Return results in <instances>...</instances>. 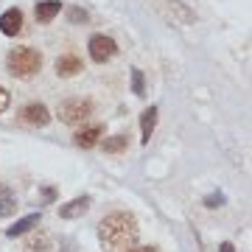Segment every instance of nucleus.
I'll return each mask as SVG.
<instances>
[{
	"label": "nucleus",
	"mask_w": 252,
	"mask_h": 252,
	"mask_svg": "<svg viewBox=\"0 0 252 252\" xmlns=\"http://www.w3.org/2000/svg\"><path fill=\"white\" fill-rule=\"evenodd\" d=\"M64 14H67V20H70V23H87V11L79 9V6H67V9H64Z\"/></svg>",
	"instance_id": "nucleus-17"
},
{
	"label": "nucleus",
	"mask_w": 252,
	"mask_h": 252,
	"mask_svg": "<svg viewBox=\"0 0 252 252\" xmlns=\"http://www.w3.org/2000/svg\"><path fill=\"white\" fill-rule=\"evenodd\" d=\"M227 202V196L224 193H221V190H213V193H210V196L205 199V207H210V210H216V207H221Z\"/></svg>",
	"instance_id": "nucleus-18"
},
{
	"label": "nucleus",
	"mask_w": 252,
	"mask_h": 252,
	"mask_svg": "<svg viewBox=\"0 0 252 252\" xmlns=\"http://www.w3.org/2000/svg\"><path fill=\"white\" fill-rule=\"evenodd\" d=\"M87 51H90L93 62L104 64V62H109V59L118 54V45H115V39H112V36L95 34V36H90V45H87Z\"/></svg>",
	"instance_id": "nucleus-5"
},
{
	"label": "nucleus",
	"mask_w": 252,
	"mask_h": 252,
	"mask_svg": "<svg viewBox=\"0 0 252 252\" xmlns=\"http://www.w3.org/2000/svg\"><path fill=\"white\" fill-rule=\"evenodd\" d=\"M132 90H135V95H143V93H146L143 70H132Z\"/></svg>",
	"instance_id": "nucleus-19"
},
{
	"label": "nucleus",
	"mask_w": 252,
	"mask_h": 252,
	"mask_svg": "<svg viewBox=\"0 0 252 252\" xmlns=\"http://www.w3.org/2000/svg\"><path fill=\"white\" fill-rule=\"evenodd\" d=\"M6 64H9L11 76H17V79H31V76H36L39 67H42V54L34 51V48H14V51H9V56H6Z\"/></svg>",
	"instance_id": "nucleus-2"
},
{
	"label": "nucleus",
	"mask_w": 252,
	"mask_h": 252,
	"mask_svg": "<svg viewBox=\"0 0 252 252\" xmlns=\"http://www.w3.org/2000/svg\"><path fill=\"white\" fill-rule=\"evenodd\" d=\"M56 115H59V121L67 124V126L84 124V121L93 115V104H90V101H84V98H67V101L59 104Z\"/></svg>",
	"instance_id": "nucleus-4"
},
{
	"label": "nucleus",
	"mask_w": 252,
	"mask_h": 252,
	"mask_svg": "<svg viewBox=\"0 0 252 252\" xmlns=\"http://www.w3.org/2000/svg\"><path fill=\"white\" fill-rule=\"evenodd\" d=\"M9 104H11V95L0 87V112H6V109H9Z\"/></svg>",
	"instance_id": "nucleus-20"
},
{
	"label": "nucleus",
	"mask_w": 252,
	"mask_h": 252,
	"mask_svg": "<svg viewBox=\"0 0 252 252\" xmlns=\"http://www.w3.org/2000/svg\"><path fill=\"white\" fill-rule=\"evenodd\" d=\"M137 219L132 213H124V210H118V213H109V216L101 219L98 224V244L104 252H126L132 250L137 241Z\"/></svg>",
	"instance_id": "nucleus-1"
},
{
	"label": "nucleus",
	"mask_w": 252,
	"mask_h": 252,
	"mask_svg": "<svg viewBox=\"0 0 252 252\" xmlns=\"http://www.w3.org/2000/svg\"><path fill=\"white\" fill-rule=\"evenodd\" d=\"M126 252H160L157 247H132V250H126Z\"/></svg>",
	"instance_id": "nucleus-21"
},
{
	"label": "nucleus",
	"mask_w": 252,
	"mask_h": 252,
	"mask_svg": "<svg viewBox=\"0 0 252 252\" xmlns=\"http://www.w3.org/2000/svg\"><path fill=\"white\" fill-rule=\"evenodd\" d=\"M59 11H62L59 0H39L36 3V23H51Z\"/></svg>",
	"instance_id": "nucleus-13"
},
{
	"label": "nucleus",
	"mask_w": 252,
	"mask_h": 252,
	"mask_svg": "<svg viewBox=\"0 0 252 252\" xmlns=\"http://www.w3.org/2000/svg\"><path fill=\"white\" fill-rule=\"evenodd\" d=\"M23 252H54V241H51V235L45 230H36V233H31L26 238Z\"/></svg>",
	"instance_id": "nucleus-8"
},
{
	"label": "nucleus",
	"mask_w": 252,
	"mask_h": 252,
	"mask_svg": "<svg viewBox=\"0 0 252 252\" xmlns=\"http://www.w3.org/2000/svg\"><path fill=\"white\" fill-rule=\"evenodd\" d=\"M56 73H59L62 79H70V76L81 73V59L76 54H62L56 59Z\"/></svg>",
	"instance_id": "nucleus-10"
},
{
	"label": "nucleus",
	"mask_w": 252,
	"mask_h": 252,
	"mask_svg": "<svg viewBox=\"0 0 252 252\" xmlns=\"http://www.w3.org/2000/svg\"><path fill=\"white\" fill-rule=\"evenodd\" d=\"M20 118L31 126H48L51 121V109L45 104H26V107L20 109Z\"/></svg>",
	"instance_id": "nucleus-6"
},
{
	"label": "nucleus",
	"mask_w": 252,
	"mask_h": 252,
	"mask_svg": "<svg viewBox=\"0 0 252 252\" xmlns=\"http://www.w3.org/2000/svg\"><path fill=\"white\" fill-rule=\"evenodd\" d=\"M17 210V196H14V190L9 185H0V219L11 216Z\"/></svg>",
	"instance_id": "nucleus-14"
},
{
	"label": "nucleus",
	"mask_w": 252,
	"mask_h": 252,
	"mask_svg": "<svg viewBox=\"0 0 252 252\" xmlns=\"http://www.w3.org/2000/svg\"><path fill=\"white\" fill-rule=\"evenodd\" d=\"M54 196H56V190H54V188H45V199H48V202H51Z\"/></svg>",
	"instance_id": "nucleus-23"
},
{
	"label": "nucleus",
	"mask_w": 252,
	"mask_h": 252,
	"mask_svg": "<svg viewBox=\"0 0 252 252\" xmlns=\"http://www.w3.org/2000/svg\"><path fill=\"white\" fill-rule=\"evenodd\" d=\"M126 146H129L126 135H112L101 143V149H104V154H121V152H126Z\"/></svg>",
	"instance_id": "nucleus-16"
},
{
	"label": "nucleus",
	"mask_w": 252,
	"mask_h": 252,
	"mask_svg": "<svg viewBox=\"0 0 252 252\" xmlns=\"http://www.w3.org/2000/svg\"><path fill=\"white\" fill-rule=\"evenodd\" d=\"M101 135H104V126L93 124V126L81 129L79 135H76V146H81V149H93V146L101 140Z\"/></svg>",
	"instance_id": "nucleus-12"
},
{
	"label": "nucleus",
	"mask_w": 252,
	"mask_h": 252,
	"mask_svg": "<svg viewBox=\"0 0 252 252\" xmlns=\"http://www.w3.org/2000/svg\"><path fill=\"white\" fill-rule=\"evenodd\" d=\"M219 252H235V247H233V244H230V241H224V244H221V247H219Z\"/></svg>",
	"instance_id": "nucleus-22"
},
{
	"label": "nucleus",
	"mask_w": 252,
	"mask_h": 252,
	"mask_svg": "<svg viewBox=\"0 0 252 252\" xmlns=\"http://www.w3.org/2000/svg\"><path fill=\"white\" fill-rule=\"evenodd\" d=\"M90 210V196H79V199H70L67 205L59 207V219H81L84 213Z\"/></svg>",
	"instance_id": "nucleus-9"
},
{
	"label": "nucleus",
	"mask_w": 252,
	"mask_h": 252,
	"mask_svg": "<svg viewBox=\"0 0 252 252\" xmlns=\"http://www.w3.org/2000/svg\"><path fill=\"white\" fill-rule=\"evenodd\" d=\"M154 126H157V107H149L143 115H140V132H143V143H149V140H152Z\"/></svg>",
	"instance_id": "nucleus-15"
},
{
	"label": "nucleus",
	"mask_w": 252,
	"mask_h": 252,
	"mask_svg": "<svg viewBox=\"0 0 252 252\" xmlns=\"http://www.w3.org/2000/svg\"><path fill=\"white\" fill-rule=\"evenodd\" d=\"M157 3H160L157 11L174 26H193L196 23V11L188 3H182V0H157Z\"/></svg>",
	"instance_id": "nucleus-3"
},
{
	"label": "nucleus",
	"mask_w": 252,
	"mask_h": 252,
	"mask_svg": "<svg viewBox=\"0 0 252 252\" xmlns=\"http://www.w3.org/2000/svg\"><path fill=\"white\" fill-rule=\"evenodd\" d=\"M0 31L6 36H17L23 31V11L20 9H9L0 14Z\"/></svg>",
	"instance_id": "nucleus-7"
},
{
	"label": "nucleus",
	"mask_w": 252,
	"mask_h": 252,
	"mask_svg": "<svg viewBox=\"0 0 252 252\" xmlns=\"http://www.w3.org/2000/svg\"><path fill=\"white\" fill-rule=\"evenodd\" d=\"M39 213H28V216H23V219H17V221H14V224L9 227V230H6V235H9V238H17V235H26V233H31V230H34L36 224H39Z\"/></svg>",
	"instance_id": "nucleus-11"
}]
</instances>
